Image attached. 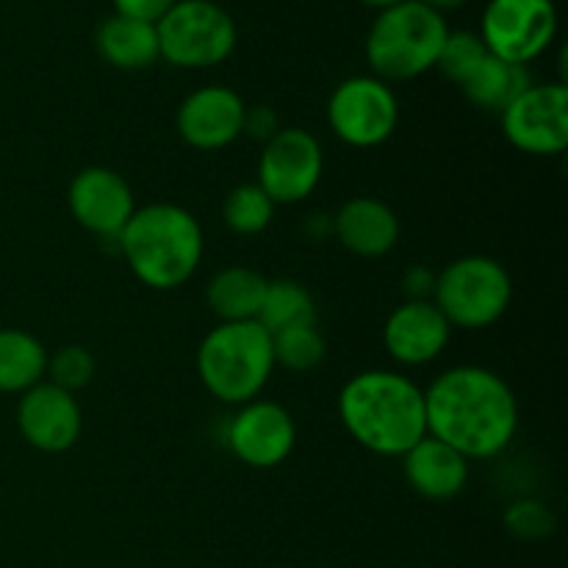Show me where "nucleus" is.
Wrapping results in <instances>:
<instances>
[{
  "instance_id": "obj_4",
  "label": "nucleus",
  "mask_w": 568,
  "mask_h": 568,
  "mask_svg": "<svg viewBox=\"0 0 568 568\" xmlns=\"http://www.w3.org/2000/svg\"><path fill=\"white\" fill-rule=\"evenodd\" d=\"M194 366L205 392L222 405L239 408L258 399L277 369L270 331L258 320L220 322L200 342Z\"/></svg>"
},
{
  "instance_id": "obj_26",
  "label": "nucleus",
  "mask_w": 568,
  "mask_h": 568,
  "mask_svg": "<svg viewBox=\"0 0 568 568\" xmlns=\"http://www.w3.org/2000/svg\"><path fill=\"white\" fill-rule=\"evenodd\" d=\"M486 55L488 50L483 39L477 37V31H449L442 44V53H438L436 70L455 87H460L483 64Z\"/></svg>"
},
{
  "instance_id": "obj_20",
  "label": "nucleus",
  "mask_w": 568,
  "mask_h": 568,
  "mask_svg": "<svg viewBox=\"0 0 568 568\" xmlns=\"http://www.w3.org/2000/svg\"><path fill=\"white\" fill-rule=\"evenodd\" d=\"M266 294V277L244 264L225 266L205 286V305L220 322L258 320Z\"/></svg>"
},
{
  "instance_id": "obj_17",
  "label": "nucleus",
  "mask_w": 568,
  "mask_h": 568,
  "mask_svg": "<svg viewBox=\"0 0 568 568\" xmlns=\"http://www.w3.org/2000/svg\"><path fill=\"white\" fill-rule=\"evenodd\" d=\"M397 211L381 197L358 194L333 214V236L347 253L358 258H383L399 242Z\"/></svg>"
},
{
  "instance_id": "obj_13",
  "label": "nucleus",
  "mask_w": 568,
  "mask_h": 568,
  "mask_svg": "<svg viewBox=\"0 0 568 568\" xmlns=\"http://www.w3.org/2000/svg\"><path fill=\"white\" fill-rule=\"evenodd\" d=\"M67 209L83 231L103 242H116L136 211L131 183L111 166H83L67 189Z\"/></svg>"
},
{
  "instance_id": "obj_28",
  "label": "nucleus",
  "mask_w": 568,
  "mask_h": 568,
  "mask_svg": "<svg viewBox=\"0 0 568 568\" xmlns=\"http://www.w3.org/2000/svg\"><path fill=\"white\" fill-rule=\"evenodd\" d=\"M505 527L514 532L516 538H525V541H538V538H547L555 530V516L549 514V508L536 499H519V503L510 505L505 510Z\"/></svg>"
},
{
  "instance_id": "obj_7",
  "label": "nucleus",
  "mask_w": 568,
  "mask_h": 568,
  "mask_svg": "<svg viewBox=\"0 0 568 568\" xmlns=\"http://www.w3.org/2000/svg\"><path fill=\"white\" fill-rule=\"evenodd\" d=\"M161 59L178 70H211L233 55L239 28L214 0H178L159 22Z\"/></svg>"
},
{
  "instance_id": "obj_2",
  "label": "nucleus",
  "mask_w": 568,
  "mask_h": 568,
  "mask_svg": "<svg viewBox=\"0 0 568 568\" xmlns=\"http://www.w3.org/2000/svg\"><path fill=\"white\" fill-rule=\"evenodd\" d=\"M336 410L347 436L381 458H403L427 436L425 388L403 372H358L338 392Z\"/></svg>"
},
{
  "instance_id": "obj_23",
  "label": "nucleus",
  "mask_w": 568,
  "mask_h": 568,
  "mask_svg": "<svg viewBox=\"0 0 568 568\" xmlns=\"http://www.w3.org/2000/svg\"><path fill=\"white\" fill-rule=\"evenodd\" d=\"M258 322L272 333H281L286 327L314 325L316 322V300L300 281L292 277H277L266 281L264 303H261Z\"/></svg>"
},
{
  "instance_id": "obj_6",
  "label": "nucleus",
  "mask_w": 568,
  "mask_h": 568,
  "mask_svg": "<svg viewBox=\"0 0 568 568\" xmlns=\"http://www.w3.org/2000/svg\"><path fill=\"white\" fill-rule=\"evenodd\" d=\"M514 281L503 261L491 255H460L436 272L433 305L453 325V331H486L497 325L510 308Z\"/></svg>"
},
{
  "instance_id": "obj_16",
  "label": "nucleus",
  "mask_w": 568,
  "mask_h": 568,
  "mask_svg": "<svg viewBox=\"0 0 568 568\" xmlns=\"http://www.w3.org/2000/svg\"><path fill=\"white\" fill-rule=\"evenodd\" d=\"M453 338V325L433 300H403L383 325V347L399 366H427L442 358Z\"/></svg>"
},
{
  "instance_id": "obj_10",
  "label": "nucleus",
  "mask_w": 568,
  "mask_h": 568,
  "mask_svg": "<svg viewBox=\"0 0 568 568\" xmlns=\"http://www.w3.org/2000/svg\"><path fill=\"white\" fill-rule=\"evenodd\" d=\"M503 136L510 148L536 159H555L568 148L566 81H532L514 103L499 111Z\"/></svg>"
},
{
  "instance_id": "obj_31",
  "label": "nucleus",
  "mask_w": 568,
  "mask_h": 568,
  "mask_svg": "<svg viewBox=\"0 0 568 568\" xmlns=\"http://www.w3.org/2000/svg\"><path fill=\"white\" fill-rule=\"evenodd\" d=\"M433 286H436V272L430 266H410L403 275L405 300H433Z\"/></svg>"
},
{
  "instance_id": "obj_18",
  "label": "nucleus",
  "mask_w": 568,
  "mask_h": 568,
  "mask_svg": "<svg viewBox=\"0 0 568 568\" xmlns=\"http://www.w3.org/2000/svg\"><path fill=\"white\" fill-rule=\"evenodd\" d=\"M403 477L410 491L430 503H449L469 486V460L438 438L425 436L403 455Z\"/></svg>"
},
{
  "instance_id": "obj_5",
  "label": "nucleus",
  "mask_w": 568,
  "mask_h": 568,
  "mask_svg": "<svg viewBox=\"0 0 568 568\" xmlns=\"http://www.w3.org/2000/svg\"><path fill=\"white\" fill-rule=\"evenodd\" d=\"M449 26L444 14L419 0H403L377 11L366 33L364 53L372 75L386 83H403L436 70Z\"/></svg>"
},
{
  "instance_id": "obj_3",
  "label": "nucleus",
  "mask_w": 568,
  "mask_h": 568,
  "mask_svg": "<svg viewBox=\"0 0 568 568\" xmlns=\"http://www.w3.org/2000/svg\"><path fill=\"white\" fill-rule=\"evenodd\" d=\"M122 258L142 286L172 292L192 281L205 253L197 216L178 203H148L133 211L116 236Z\"/></svg>"
},
{
  "instance_id": "obj_24",
  "label": "nucleus",
  "mask_w": 568,
  "mask_h": 568,
  "mask_svg": "<svg viewBox=\"0 0 568 568\" xmlns=\"http://www.w3.org/2000/svg\"><path fill=\"white\" fill-rule=\"evenodd\" d=\"M277 205L258 183H239L225 194L222 203V222L236 236H258L275 220Z\"/></svg>"
},
{
  "instance_id": "obj_25",
  "label": "nucleus",
  "mask_w": 568,
  "mask_h": 568,
  "mask_svg": "<svg viewBox=\"0 0 568 568\" xmlns=\"http://www.w3.org/2000/svg\"><path fill=\"white\" fill-rule=\"evenodd\" d=\"M272 355H275V366L294 372V375H305L325 361L327 342L316 322L286 327L281 333H272Z\"/></svg>"
},
{
  "instance_id": "obj_1",
  "label": "nucleus",
  "mask_w": 568,
  "mask_h": 568,
  "mask_svg": "<svg viewBox=\"0 0 568 568\" xmlns=\"http://www.w3.org/2000/svg\"><path fill=\"white\" fill-rule=\"evenodd\" d=\"M427 436L466 460H491L519 433V399L499 372L477 364L449 366L425 388Z\"/></svg>"
},
{
  "instance_id": "obj_22",
  "label": "nucleus",
  "mask_w": 568,
  "mask_h": 568,
  "mask_svg": "<svg viewBox=\"0 0 568 568\" xmlns=\"http://www.w3.org/2000/svg\"><path fill=\"white\" fill-rule=\"evenodd\" d=\"M530 83L532 75L527 67L508 64V61L488 53L486 59H483V64L460 83V92H464V98L469 100L475 109L499 114V111L508 103H514Z\"/></svg>"
},
{
  "instance_id": "obj_33",
  "label": "nucleus",
  "mask_w": 568,
  "mask_h": 568,
  "mask_svg": "<svg viewBox=\"0 0 568 568\" xmlns=\"http://www.w3.org/2000/svg\"><path fill=\"white\" fill-rule=\"evenodd\" d=\"M358 3L369 6V9H375V11H383V9H392V6L403 3V0H358Z\"/></svg>"
},
{
  "instance_id": "obj_29",
  "label": "nucleus",
  "mask_w": 568,
  "mask_h": 568,
  "mask_svg": "<svg viewBox=\"0 0 568 568\" xmlns=\"http://www.w3.org/2000/svg\"><path fill=\"white\" fill-rule=\"evenodd\" d=\"M281 128V116L275 114L272 105H247V111H244L242 136L253 139V142L266 144Z\"/></svg>"
},
{
  "instance_id": "obj_9",
  "label": "nucleus",
  "mask_w": 568,
  "mask_h": 568,
  "mask_svg": "<svg viewBox=\"0 0 568 568\" xmlns=\"http://www.w3.org/2000/svg\"><path fill=\"white\" fill-rule=\"evenodd\" d=\"M477 37L497 59L530 67L558 37V6L555 0H488Z\"/></svg>"
},
{
  "instance_id": "obj_12",
  "label": "nucleus",
  "mask_w": 568,
  "mask_h": 568,
  "mask_svg": "<svg viewBox=\"0 0 568 568\" xmlns=\"http://www.w3.org/2000/svg\"><path fill=\"white\" fill-rule=\"evenodd\" d=\"M225 444L250 469H277L297 447V422L275 399H250L233 410Z\"/></svg>"
},
{
  "instance_id": "obj_21",
  "label": "nucleus",
  "mask_w": 568,
  "mask_h": 568,
  "mask_svg": "<svg viewBox=\"0 0 568 568\" xmlns=\"http://www.w3.org/2000/svg\"><path fill=\"white\" fill-rule=\"evenodd\" d=\"M48 349L33 333L0 327V394H26L44 381Z\"/></svg>"
},
{
  "instance_id": "obj_14",
  "label": "nucleus",
  "mask_w": 568,
  "mask_h": 568,
  "mask_svg": "<svg viewBox=\"0 0 568 568\" xmlns=\"http://www.w3.org/2000/svg\"><path fill=\"white\" fill-rule=\"evenodd\" d=\"M17 430L22 442L44 455H61L81 442L83 410L78 394L42 381L17 399Z\"/></svg>"
},
{
  "instance_id": "obj_32",
  "label": "nucleus",
  "mask_w": 568,
  "mask_h": 568,
  "mask_svg": "<svg viewBox=\"0 0 568 568\" xmlns=\"http://www.w3.org/2000/svg\"><path fill=\"white\" fill-rule=\"evenodd\" d=\"M419 3H425L427 9L438 11V14H444V11H453V9H460V6H466L469 0H419Z\"/></svg>"
},
{
  "instance_id": "obj_15",
  "label": "nucleus",
  "mask_w": 568,
  "mask_h": 568,
  "mask_svg": "<svg viewBox=\"0 0 568 568\" xmlns=\"http://www.w3.org/2000/svg\"><path fill=\"white\" fill-rule=\"evenodd\" d=\"M247 103L236 89L225 83H209L181 100L175 114L178 136L194 150H225L242 136Z\"/></svg>"
},
{
  "instance_id": "obj_11",
  "label": "nucleus",
  "mask_w": 568,
  "mask_h": 568,
  "mask_svg": "<svg viewBox=\"0 0 568 568\" xmlns=\"http://www.w3.org/2000/svg\"><path fill=\"white\" fill-rule=\"evenodd\" d=\"M325 153L320 139L305 128H281L258 155L255 183L275 205H297L320 189Z\"/></svg>"
},
{
  "instance_id": "obj_30",
  "label": "nucleus",
  "mask_w": 568,
  "mask_h": 568,
  "mask_svg": "<svg viewBox=\"0 0 568 568\" xmlns=\"http://www.w3.org/2000/svg\"><path fill=\"white\" fill-rule=\"evenodd\" d=\"M114 3V14L133 17L142 22H159L178 0H111Z\"/></svg>"
},
{
  "instance_id": "obj_27",
  "label": "nucleus",
  "mask_w": 568,
  "mask_h": 568,
  "mask_svg": "<svg viewBox=\"0 0 568 568\" xmlns=\"http://www.w3.org/2000/svg\"><path fill=\"white\" fill-rule=\"evenodd\" d=\"M94 377V355L81 344H67V347L48 353V372L44 381L64 392L78 394L87 388Z\"/></svg>"
},
{
  "instance_id": "obj_8",
  "label": "nucleus",
  "mask_w": 568,
  "mask_h": 568,
  "mask_svg": "<svg viewBox=\"0 0 568 568\" xmlns=\"http://www.w3.org/2000/svg\"><path fill=\"white\" fill-rule=\"evenodd\" d=\"M325 114L338 142L358 150L381 148L397 131L399 100L392 83L377 75H349L336 83Z\"/></svg>"
},
{
  "instance_id": "obj_19",
  "label": "nucleus",
  "mask_w": 568,
  "mask_h": 568,
  "mask_svg": "<svg viewBox=\"0 0 568 568\" xmlns=\"http://www.w3.org/2000/svg\"><path fill=\"white\" fill-rule=\"evenodd\" d=\"M94 50L109 67L122 72H139L161 61L155 22L111 14L94 31Z\"/></svg>"
}]
</instances>
